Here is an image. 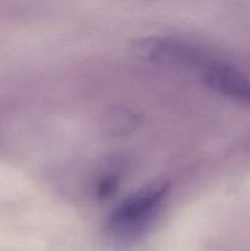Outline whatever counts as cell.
I'll list each match as a JSON object with an SVG mask.
<instances>
[{
  "instance_id": "4",
  "label": "cell",
  "mask_w": 250,
  "mask_h": 251,
  "mask_svg": "<svg viewBox=\"0 0 250 251\" xmlns=\"http://www.w3.org/2000/svg\"><path fill=\"white\" fill-rule=\"evenodd\" d=\"M117 185V181L113 178H107L100 184V196H109L113 193V190L115 189Z\"/></svg>"
},
{
  "instance_id": "1",
  "label": "cell",
  "mask_w": 250,
  "mask_h": 251,
  "mask_svg": "<svg viewBox=\"0 0 250 251\" xmlns=\"http://www.w3.org/2000/svg\"><path fill=\"white\" fill-rule=\"evenodd\" d=\"M167 194V185L157 184L123 201L108 221V233L118 243L136 240L152 222Z\"/></svg>"
},
{
  "instance_id": "3",
  "label": "cell",
  "mask_w": 250,
  "mask_h": 251,
  "mask_svg": "<svg viewBox=\"0 0 250 251\" xmlns=\"http://www.w3.org/2000/svg\"><path fill=\"white\" fill-rule=\"evenodd\" d=\"M136 50L145 58L171 65H199L202 59L194 47L171 38L142 39Z\"/></svg>"
},
{
  "instance_id": "2",
  "label": "cell",
  "mask_w": 250,
  "mask_h": 251,
  "mask_svg": "<svg viewBox=\"0 0 250 251\" xmlns=\"http://www.w3.org/2000/svg\"><path fill=\"white\" fill-rule=\"evenodd\" d=\"M201 75L208 86L222 95L250 105V78L229 64L201 60Z\"/></svg>"
}]
</instances>
